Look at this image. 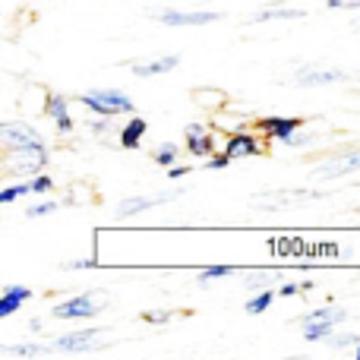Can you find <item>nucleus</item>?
<instances>
[{
	"label": "nucleus",
	"instance_id": "f257e3e1",
	"mask_svg": "<svg viewBox=\"0 0 360 360\" xmlns=\"http://www.w3.org/2000/svg\"><path fill=\"white\" fill-rule=\"evenodd\" d=\"M76 101L92 117H130V114H136L133 98L127 92H120V89H92V92L79 95Z\"/></svg>",
	"mask_w": 360,
	"mask_h": 360
},
{
	"label": "nucleus",
	"instance_id": "f03ea898",
	"mask_svg": "<svg viewBox=\"0 0 360 360\" xmlns=\"http://www.w3.org/2000/svg\"><path fill=\"white\" fill-rule=\"evenodd\" d=\"M111 297L108 291H86L76 294V297H67L60 304L51 307V316L54 319H67V323H76V319H95L101 310H108Z\"/></svg>",
	"mask_w": 360,
	"mask_h": 360
},
{
	"label": "nucleus",
	"instance_id": "7ed1b4c3",
	"mask_svg": "<svg viewBox=\"0 0 360 360\" xmlns=\"http://www.w3.org/2000/svg\"><path fill=\"white\" fill-rule=\"evenodd\" d=\"M51 155H48V146L44 149H4L0 155V168H4L6 177H35L48 168Z\"/></svg>",
	"mask_w": 360,
	"mask_h": 360
},
{
	"label": "nucleus",
	"instance_id": "20e7f679",
	"mask_svg": "<svg viewBox=\"0 0 360 360\" xmlns=\"http://www.w3.org/2000/svg\"><path fill=\"white\" fill-rule=\"evenodd\" d=\"M224 139L228 136H218L215 127L202 124V120H193V124L184 127V149L190 158H202L205 162L209 155H215V152L221 149Z\"/></svg>",
	"mask_w": 360,
	"mask_h": 360
},
{
	"label": "nucleus",
	"instance_id": "39448f33",
	"mask_svg": "<svg viewBox=\"0 0 360 360\" xmlns=\"http://www.w3.org/2000/svg\"><path fill=\"white\" fill-rule=\"evenodd\" d=\"M0 149H44V136L29 120H4L0 124Z\"/></svg>",
	"mask_w": 360,
	"mask_h": 360
},
{
	"label": "nucleus",
	"instance_id": "423d86ee",
	"mask_svg": "<svg viewBox=\"0 0 360 360\" xmlns=\"http://www.w3.org/2000/svg\"><path fill=\"white\" fill-rule=\"evenodd\" d=\"M152 19H155L158 25H165V29H199V25H212L221 19V13L215 10H158L152 13Z\"/></svg>",
	"mask_w": 360,
	"mask_h": 360
},
{
	"label": "nucleus",
	"instance_id": "0eeeda50",
	"mask_svg": "<svg viewBox=\"0 0 360 360\" xmlns=\"http://www.w3.org/2000/svg\"><path fill=\"white\" fill-rule=\"evenodd\" d=\"M266 146H269V139L262 136L259 130H237V133H228V139H224V146H221V152H228L234 162H240V158H256V155H262L266 152Z\"/></svg>",
	"mask_w": 360,
	"mask_h": 360
},
{
	"label": "nucleus",
	"instance_id": "6e6552de",
	"mask_svg": "<svg viewBox=\"0 0 360 360\" xmlns=\"http://www.w3.org/2000/svg\"><path fill=\"white\" fill-rule=\"evenodd\" d=\"M105 332H108V329H98V326L67 332V335L54 338V348L60 351V354H86V351H95V348H98V338L105 335Z\"/></svg>",
	"mask_w": 360,
	"mask_h": 360
},
{
	"label": "nucleus",
	"instance_id": "1a4fd4ad",
	"mask_svg": "<svg viewBox=\"0 0 360 360\" xmlns=\"http://www.w3.org/2000/svg\"><path fill=\"white\" fill-rule=\"evenodd\" d=\"M351 76L345 70L335 67H297L291 73L294 86H304V89H316V86H335V82H348Z\"/></svg>",
	"mask_w": 360,
	"mask_h": 360
},
{
	"label": "nucleus",
	"instance_id": "9d476101",
	"mask_svg": "<svg viewBox=\"0 0 360 360\" xmlns=\"http://www.w3.org/2000/svg\"><path fill=\"white\" fill-rule=\"evenodd\" d=\"M44 114H48V120L54 124V130L60 133V136H73L76 133V120H73V114H70L67 95H60V92L44 95Z\"/></svg>",
	"mask_w": 360,
	"mask_h": 360
},
{
	"label": "nucleus",
	"instance_id": "9b49d317",
	"mask_svg": "<svg viewBox=\"0 0 360 360\" xmlns=\"http://www.w3.org/2000/svg\"><path fill=\"white\" fill-rule=\"evenodd\" d=\"M304 124H307L304 117H262V120H256V130H259L269 143L288 146L294 139V133H297Z\"/></svg>",
	"mask_w": 360,
	"mask_h": 360
},
{
	"label": "nucleus",
	"instance_id": "f8f14e48",
	"mask_svg": "<svg viewBox=\"0 0 360 360\" xmlns=\"http://www.w3.org/2000/svg\"><path fill=\"white\" fill-rule=\"evenodd\" d=\"M177 196H184V190L158 193V196H127V199H120V202L114 205V212H117V218H133V215H139V212H149V209H155V205H165V202H171V199H177Z\"/></svg>",
	"mask_w": 360,
	"mask_h": 360
},
{
	"label": "nucleus",
	"instance_id": "ddd939ff",
	"mask_svg": "<svg viewBox=\"0 0 360 360\" xmlns=\"http://www.w3.org/2000/svg\"><path fill=\"white\" fill-rule=\"evenodd\" d=\"M32 297H35V291H32V288H25V285H4V291H0V319L16 316V313L22 310Z\"/></svg>",
	"mask_w": 360,
	"mask_h": 360
},
{
	"label": "nucleus",
	"instance_id": "4468645a",
	"mask_svg": "<svg viewBox=\"0 0 360 360\" xmlns=\"http://www.w3.org/2000/svg\"><path fill=\"white\" fill-rule=\"evenodd\" d=\"M354 171H360V149H348V152H342L338 158L323 162L316 174L319 177H342V174H354Z\"/></svg>",
	"mask_w": 360,
	"mask_h": 360
},
{
	"label": "nucleus",
	"instance_id": "2eb2a0df",
	"mask_svg": "<svg viewBox=\"0 0 360 360\" xmlns=\"http://www.w3.org/2000/svg\"><path fill=\"white\" fill-rule=\"evenodd\" d=\"M146 133H149V120L139 117V114H130V120H127V124L120 127V133H117L120 149H139Z\"/></svg>",
	"mask_w": 360,
	"mask_h": 360
},
{
	"label": "nucleus",
	"instance_id": "dca6fc26",
	"mask_svg": "<svg viewBox=\"0 0 360 360\" xmlns=\"http://www.w3.org/2000/svg\"><path fill=\"white\" fill-rule=\"evenodd\" d=\"M180 67V54H168V57H158V60H146V63H133L130 73L136 79H152V76H165L171 70Z\"/></svg>",
	"mask_w": 360,
	"mask_h": 360
},
{
	"label": "nucleus",
	"instance_id": "f3484780",
	"mask_svg": "<svg viewBox=\"0 0 360 360\" xmlns=\"http://www.w3.org/2000/svg\"><path fill=\"white\" fill-rule=\"evenodd\" d=\"M307 199H316V193H300V190L275 193V199H266V193H262L259 199H253V205L256 209H262V212H275V209H291V205H300V202H307Z\"/></svg>",
	"mask_w": 360,
	"mask_h": 360
},
{
	"label": "nucleus",
	"instance_id": "a211bd4d",
	"mask_svg": "<svg viewBox=\"0 0 360 360\" xmlns=\"http://www.w3.org/2000/svg\"><path fill=\"white\" fill-rule=\"evenodd\" d=\"M272 19H307V13L297 10V6L272 4V6H266V10L253 13V16H250V22H272Z\"/></svg>",
	"mask_w": 360,
	"mask_h": 360
},
{
	"label": "nucleus",
	"instance_id": "6ab92c4d",
	"mask_svg": "<svg viewBox=\"0 0 360 360\" xmlns=\"http://www.w3.org/2000/svg\"><path fill=\"white\" fill-rule=\"evenodd\" d=\"M193 101H196L199 108H205L209 114H218L228 108V95L218 92V89H196V92H193Z\"/></svg>",
	"mask_w": 360,
	"mask_h": 360
},
{
	"label": "nucleus",
	"instance_id": "aec40b11",
	"mask_svg": "<svg viewBox=\"0 0 360 360\" xmlns=\"http://www.w3.org/2000/svg\"><path fill=\"white\" fill-rule=\"evenodd\" d=\"M335 319H313V323H304V338L307 342H329L335 335Z\"/></svg>",
	"mask_w": 360,
	"mask_h": 360
},
{
	"label": "nucleus",
	"instance_id": "412c9836",
	"mask_svg": "<svg viewBox=\"0 0 360 360\" xmlns=\"http://www.w3.org/2000/svg\"><path fill=\"white\" fill-rule=\"evenodd\" d=\"M184 152L186 149H184V146H177V143H162L155 152H152V162H155L158 168H174Z\"/></svg>",
	"mask_w": 360,
	"mask_h": 360
},
{
	"label": "nucleus",
	"instance_id": "4be33fe9",
	"mask_svg": "<svg viewBox=\"0 0 360 360\" xmlns=\"http://www.w3.org/2000/svg\"><path fill=\"white\" fill-rule=\"evenodd\" d=\"M266 250H269V256L272 259H291V253H294V234H278V237H269L266 240Z\"/></svg>",
	"mask_w": 360,
	"mask_h": 360
},
{
	"label": "nucleus",
	"instance_id": "5701e85b",
	"mask_svg": "<svg viewBox=\"0 0 360 360\" xmlns=\"http://www.w3.org/2000/svg\"><path fill=\"white\" fill-rule=\"evenodd\" d=\"M275 297H278V291H275V288H266V291H256L253 297H250L247 304H243V310H247L250 316H259V313H266L269 307L275 304Z\"/></svg>",
	"mask_w": 360,
	"mask_h": 360
},
{
	"label": "nucleus",
	"instance_id": "b1692460",
	"mask_svg": "<svg viewBox=\"0 0 360 360\" xmlns=\"http://www.w3.org/2000/svg\"><path fill=\"white\" fill-rule=\"evenodd\" d=\"M22 196H32V184L29 180H13V184H6L4 190H0V202L4 205H13V202H19Z\"/></svg>",
	"mask_w": 360,
	"mask_h": 360
},
{
	"label": "nucleus",
	"instance_id": "393cba45",
	"mask_svg": "<svg viewBox=\"0 0 360 360\" xmlns=\"http://www.w3.org/2000/svg\"><path fill=\"white\" fill-rule=\"evenodd\" d=\"M345 250H342V243L338 240H316V243H310V262H316V259H338Z\"/></svg>",
	"mask_w": 360,
	"mask_h": 360
},
{
	"label": "nucleus",
	"instance_id": "a878e982",
	"mask_svg": "<svg viewBox=\"0 0 360 360\" xmlns=\"http://www.w3.org/2000/svg\"><path fill=\"white\" fill-rule=\"evenodd\" d=\"M243 288H253V291H266V288H278L281 275H266V272H250L243 275Z\"/></svg>",
	"mask_w": 360,
	"mask_h": 360
},
{
	"label": "nucleus",
	"instance_id": "bb28decb",
	"mask_svg": "<svg viewBox=\"0 0 360 360\" xmlns=\"http://www.w3.org/2000/svg\"><path fill=\"white\" fill-rule=\"evenodd\" d=\"M237 269L228 266V262H221V266H205L202 272H199V285H209V281H221V278H231Z\"/></svg>",
	"mask_w": 360,
	"mask_h": 360
},
{
	"label": "nucleus",
	"instance_id": "cd10ccee",
	"mask_svg": "<svg viewBox=\"0 0 360 360\" xmlns=\"http://www.w3.org/2000/svg\"><path fill=\"white\" fill-rule=\"evenodd\" d=\"M57 209H60V202H57V199H41V202H32V205H25V218H29V221H35V218L54 215Z\"/></svg>",
	"mask_w": 360,
	"mask_h": 360
},
{
	"label": "nucleus",
	"instance_id": "c85d7f7f",
	"mask_svg": "<svg viewBox=\"0 0 360 360\" xmlns=\"http://www.w3.org/2000/svg\"><path fill=\"white\" fill-rule=\"evenodd\" d=\"M4 354L6 357H44L48 351L41 348V345H4Z\"/></svg>",
	"mask_w": 360,
	"mask_h": 360
},
{
	"label": "nucleus",
	"instance_id": "c756f323",
	"mask_svg": "<svg viewBox=\"0 0 360 360\" xmlns=\"http://www.w3.org/2000/svg\"><path fill=\"white\" fill-rule=\"evenodd\" d=\"M32 184V196H44V193H54V177L48 174V171H41V174L29 177Z\"/></svg>",
	"mask_w": 360,
	"mask_h": 360
},
{
	"label": "nucleus",
	"instance_id": "7c9ffc66",
	"mask_svg": "<svg viewBox=\"0 0 360 360\" xmlns=\"http://www.w3.org/2000/svg\"><path fill=\"white\" fill-rule=\"evenodd\" d=\"M171 319H174L171 310H146L143 313V323H149V326H165V323H171Z\"/></svg>",
	"mask_w": 360,
	"mask_h": 360
},
{
	"label": "nucleus",
	"instance_id": "2f4dec72",
	"mask_svg": "<svg viewBox=\"0 0 360 360\" xmlns=\"http://www.w3.org/2000/svg\"><path fill=\"white\" fill-rule=\"evenodd\" d=\"M231 162H234V158H231L228 152H215V155L205 158V171H221V168H228Z\"/></svg>",
	"mask_w": 360,
	"mask_h": 360
},
{
	"label": "nucleus",
	"instance_id": "473e14b6",
	"mask_svg": "<svg viewBox=\"0 0 360 360\" xmlns=\"http://www.w3.org/2000/svg\"><path fill=\"white\" fill-rule=\"evenodd\" d=\"M357 342H360L357 332H342V335L329 338V348H348V345H357Z\"/></svg>",
	"mask_w": 360,
	"mask_h": 360
},
{
	"label": "nucleus",
	"instance_id": "72a5a7b5",
	"mask_svg": "<svg viewBox=\"0 0 360 360\" xmlns=\"http://www.w3.org/2000/svg\"><path fill=\"white\" fill-rule=\"evenodd\" d=\"M89 130H92L95 136H108V133H111V120H108V117H95V120H89Z\"/></svg>",
	"mask_w": 360,
	"mask_h": 360
},
{
	"label": "nucleus",
	"instance_id": "f704fd0d",
	"mask_svg": "<svg viewBox=\"0 0 360 360\" xmlns=\"http://www.w3.org/2000/svg\"><path fill=\"white\" fill-rule=\"evenodd\" d=\"M275 291H278V297H294V294H300V281H281Z\"/></svg>",
	"mask_w": 360,
	"mask_h": 360
},
{
	"label": "nucleus",
	"instance_id": "c9c22d12",
	"mask_svg": "<svg viewBox=\"0 0 360 360\" xmlns=\"http://www.w3.org/2000/svg\"><path fill=\"white\" fill-rule=\"evenodd\" d=\"M98 266V256H89V259H73V262H63V269H95Z\"/></svg>",
	"mask_w": 360,
	"mask_h": 360
},
{
	"label": "nucleus",
	"instance_id": "e433bc0d",
	"mask_svg": "<svg viewBox=\"0 0 360 360\" xmlns=\"http://www.w3.org/2000/svg\"><path fill=\"white\" fill-rule=\"evenodd\" d=\"M190 171H193L190 165H180V162H177L174 168H168V180H184L186 174H190Z\"/></svg>",
	"mask_w": 360,
	"mask_h": 360
},
{
	"label": "nucleus",
	"instance_id": "4c0bfd02",
	"mask_svg": "<svg viewBox=\"0 0 360 360\" xmlns=\"http://www.w3.org/2000/svg\"><path fill=\"white\" fill-rule=\"evenodd\" d=\"M29 332H35V335H38V332H44V319H29Z\"/></svg>",
	"mask_w": 360,
	"mask_h": 360
},
{
	"label": "nucleus",
	"instance_id": "58836bf2",
	"mask_svg": "<svg viewBox=\"0 0 360 360\" xmlns=\"http://www.w3.org/2000/svg\"><path fill=\"white\" fill-rule=\"evenodd\" d=\"M326 6L329 10H345V0H326Z\"/></svg>",
	"mask_w": 360,
	"mask_h": 360
},
{
	"label": "nucleus",
	"instance_id": "ea45409f",
	"mask_svg": "<svg viewBox=\"0 0 360 360\" xmlns=\"http://www.w3.org/2000/svg\"><path fill=\"white\" fill-rule=\"evenodd\" d=\"M313 291V281H300V294H310Z\"/></svg>",
	"mask_w": 360,
	"mask_h": 360
},
{
	"label": "nucleus",
	"instance_id": "a19ab883",
	"mask_svg": "<svg viewBox=\"0 0 360 360\" xmlns=\"http://www.w3.org/2000/svg\"><path fill=\"white\" fill-rule=\"evenodd\" d=\"M345 10H360V0H345Z\"/></svg>",
	"mask_w": 360,
	"mask_h": 360
},
{
	"label": "nucleus",
	"instance_id": "79ce46f5",
	"mask_svg": "<svg viewBox=\"0 0 360 360\" xmlns=\"http://www.w3.org/2000/svg\"><path fill=\"white\" fill-rule=\"evenodd\" d=\"M351 25H354V32H360V16L354 19V22H351Z\"/></svg>",
	"mask_w": 360,
	"mask_h": 360
},
{
	"label": "nucleus",
	"instance_id": "37998d69",
	"mask_svg": "<svg viewBox=\"0 0 360 360\" xmlns=\"http://www.w3.org/2000/svg\"><path fill=\"white\" fill-rule=\"evenodd\" d=\"M354 357H357V360H360V342H357V345H354Z\"/></svg>",
	"mask_w": 360,
	"mask_h": 360
}]
</instances>
